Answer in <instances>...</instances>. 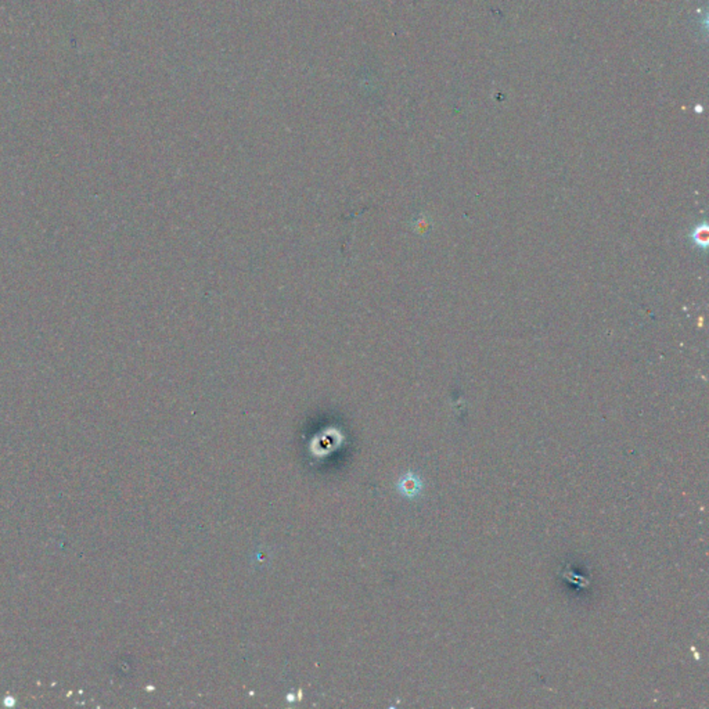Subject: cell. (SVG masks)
I'll return each mask as SVG.
<instances>
[{"label":"cell","mask_w":709,"mask_h":709,"mask_svg":"<svg viewBox=\"0 0 709 709\" xmlns=\"http://www.w3.org/2000/svg\"><path fill=\"white\" fill-rule=\"evenodd\" d=\"M398 489L406 496H414L420 490V485L414 476H410V478H403L400 481Z\"/></svg>","instance_id":"6da1fadb"},{"label":"cell","mask_w":709,"mask_h":709,"mask_svg":"<svg viewBox=\"0 0 709 709\" xmlns=\"http://www.w3.org/2000/svg\"><path fill=\"white\" fill-rule=\"evenodd\" d=\"M708 231L707 228H699L694 233V241L699 244V245H707V241H708Z\"/></svg>","instance_id":"7a4b0ae2"}]
</instances>
